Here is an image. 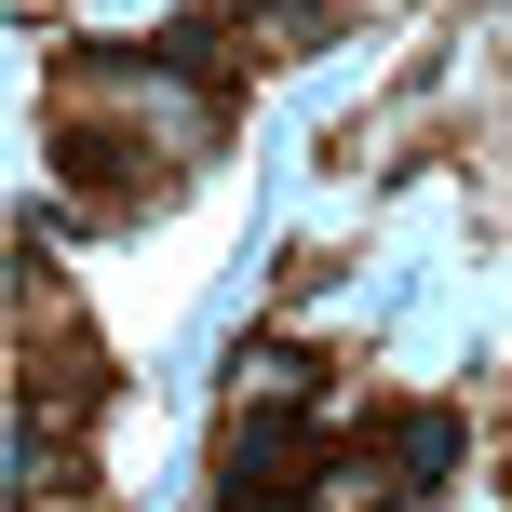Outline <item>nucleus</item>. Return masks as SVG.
Returning <instances> with one entry per match:
<instances>
[{
    "mask_svg": "<svg viewBox=\"0 0 512 512\" xmlns=\"http://www.w3.org/2000/svg\"><path fill=\"white\" fill-rule=\"evenodd\" d=\"M337 472H351V432L324 405H243L216 445V512H310Z\"/></svg>",
    "mask_w": 512,
    "mask_h": 512,
    "instance_id": "nucleus-1",
    "label": "nucleus"
},
{
    "mask_svg": "<svg viewBox=\"0 0 512 512\" xmlns=\"http://www.w3.org/2000/svg\"><path fill=\"white\" fill-rule=\"evenodd\" d=\"M459 405H391L378 432H351V472H364V512H391V499H432L445 472H459Z\"/></svg>",
    "mask_w": 512,
    "mask_h": 512,
    "instance_id": "nucleus-2",
    "label": "nucleus"
}]
</instances>
